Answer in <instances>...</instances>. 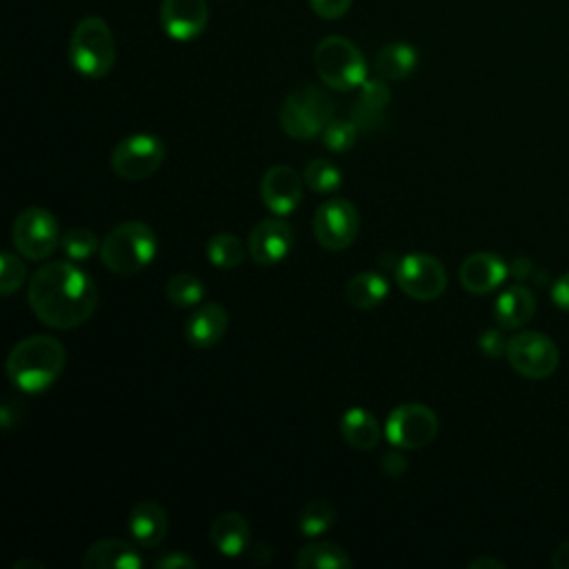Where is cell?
Instances as JSON below:
<instances>
[{
    "label": "cell",
    "instance_id": "1",
    "mask_svg": "<svg viewBox=\"0 0 569 569\" xmlns=\"http://www.w3.org/2000/svg\"><path fill=\"white\" fill-rule=\"evenodd\" d=\"M31 311L53 329H73L87 322L98 305L93 278L64 260L47 262L29 280Z\"/></svg>",
    "mask_w": 569,
    "mask_h": 569
},
{
    "label": "cell",
    "instance_id": "2",
    "mask_svg": "<svg viewBox=\"0 0 569 569\" xmlns=\"http://www.w3.org/2000/svg\"><path fill=\"white\" fill-rule=\"evenodd\" d=\"M67 362L60 340L38 333L16 342L7 356V376L24 393H40L51 387Z\"/></svg>",
    "mask_w": 569,
    "mask_h": 569
},
{
    "label": "cell",
    "instance_id": "3",
    "mask_svg": "<svg viewBox=\"0 0 569 569\" xmlns=\"http://www.w3.org/2000/svg\"><path fill=\"white\" fill-rule=\"evenodd\" d=\"M158 251V238L144 222L129 220L116 224L100 244L102 264L118 276H133L142 271Z\"/></svg>",
    "mask_w": 569,
    "mask_h": 569
},
{
    "label": "cell",
    "instance_id": "4",
    "mask_svg": "<svg viewBox=\"0 0 569 569\" xmlns=\"http://www.w3.org/2000/svg\"><path fill=\"white\" fill-rule=\"evenodd\" d=\"M69 62L84 78H104L116 62V40L111 27L98 18H82L69 38Z\"/></svg>",
    "mask_w": 569,
    "mask_h": 569
},
{
    "label": "cell",
    "instance_id": "5",
    "mask_svg": "<svg viewBox=\"0 0 569 569\" xmlns=\"http://www.w3.org/2000/svg\"><path fill=\"white\" fill-rule=\"evenodd\" d=\"M318 78L336 91H351L367 80V60L362 51L342 36H325L313 49Z\"/></svg>",
    "mask_w": 569,
    "mask_h": 569
},
{
    "label": "cell",
    "instance_id": "6",
    "mask_svg": "<svg viewBox=\"0 0 569 569\" xmlns=\"http://www.w3.org/2000/svg\"><path fill=\"white\" fill-rule=\"evenodd\" d=\"M333 120V100L313 84L293 89L280 107V127L296 140H311Z\"/></svg>",
    "mask_w": 569,
    "mask_h": 569
},
{
    "label": "cell",
    "instance_id": "7",
    "mask_svg": "<svg viewBox=\"0 0 569 569\" xmlns=\"http://www.w3.org/2000/svg\"><path fill=\"white\" fill-rule=\"evenodd\" d=\"M505 356L511 369L529 380H545L553 376L560 365L556 342L540 331H520L511 336Z\"/></svg>",
    "mask_w": 569,
    "mask_h": 569
},
{
    "label": "cell",
    "instance_id": "8",
    "mask_svg": "<svg viewBox=\"0 0 569 569\" xmlns=\"http://www.w3.org/2000/svg\"><path fill=\"white\" fill-rule=\"evenodd\" d=\"M58 220L42 207H27L11 227V242L20 256L29 260H44L58 247Z\"/></svg>",
    "mask_w": 569,
    "mask_h": 569
},
{
    "label": "cell",
    "instance_id": "9",
    "mask_svg": "<svg viewBox=\"0 0 569 569\" xmlns=\"http://www.w3.org/2000/svg\"><path fill=\"white\" fill-rule=\"evenodd\" d=\"M385 436L398 449H422L438 436V416L420 402L398 405L387 416Z\"/></svg>",
    "mask_w": 569,
    "mask_h": 569
},
{
    "label": "cell",
    "instance_id": "10",
    "mask_svg": "<svg viewBox=\"0 0 569 569\" xmlns=\"http://www.w3.org/2000/svg\"><path fill=\"white\" fill-rule=\"evenodd\" d=\"M164 160V144L151 133L122 138L111 153V169L122 180H144L153 176Z\"/></svg>",
    "mask_w": 569,
    "mask_h": 569
},
{
    "label": "cell",
    "instance_id": "11",
    "mask_svg": "<svg viewBox=\"0 0 569 569\" xmlns=\"http://www.w3.org/2000/svg\"><path fill=\"white\" fill-rule=\"evenodd\" d=\"M396 284L413 300L429 302L447 289V271L442 262L427 253H411L398 260L393 269Z\"/></svg>",
    "mask_w": 569,
    "mask_h": 569
},
{
    "label": "cell",
    "instance_id": "12",
    "mask_svg": "<svg viewBox=\"0 0 569 569\" xmlns=\"http://www.w3.org/2000/svg\"><path fill=\"white\" fill-rule=\"evenodd\" d=\"M313 236L329 251L347 249L358 236V211L345 198L325 200L313 216Z\"/></svg>",
    "mask_w": 569,
    "mask_h": 569
},
{
    "label": "cell",
    "instance_id": "13",
    "mask_svg": "<svg viewBox=\"0 0 569 569\" xmlns=\"http://www.w3.org/2000/svg\"><path fill=\"white\" fill-rule=\"evenodd\" d=\"M247 247L256 264L273 267L293 249V229L282 216L264 218L251 229Z\"/></svg>",
    "mask_w": 569,
    "mask_h": 569
},
{
    "label": "cell",
    "instance_id": "14",
    "mask_svg": "<svg viewBox=\"0 0 569 569\" xmlns=\"http://www.w3.org/2000/svg\"><path fill=\"white\" fill-rule=\"evenodd\" d=\"M302 182L300 173L289 164H273L264 171L260 182V198L264 207L276 216H289L298 209L302 200Z\"/></svg>",
    "mask_w": 569,
    "mask_h": 569
},
{
    "label": "cell",
    "instance_id": "15",
    "mask_svg": "<svg viewBox=\"0 0 569 569\" xmlns=\"http://www.w3.org/2000/svg\"><path fill=\"white\" fill-rule=\"evenodd\" d=\"M207 22V0H162L160 4V27L171 40L189 42L204 31Z\"/></svg>",
    "mask_w": 569,
    "mask_h": 569
},
{
    "label": "cell",
    "instance_id": "16",
    "mask_svg": "<svg viewBox=\"0 0 569 569\" xmlns=\"http://www.w3.org/2000/svg\"><path fill=\"white\" fill-rule=\"evenodd\" d=\"M507 273H509L507 262L491 251H478L467 256L458 269L460 284L476 296H485L498 289L505 282Z\"/></svg>",
    "mask_w": 569,
    "mask_h": 569
},
{
    "label": "cell",
    "instance_id": "17",
    "mask_svg": "<svg viewBox=\"0 0 569 569\" xmlns=\"http://www.w3.org/2000/svg\"><path fill=\"white\" fill-rule=\"evenodd\" d=\"M167 511L156 500H140L133 505L127 518V529L138 547H156L167 536Z\"/></svg>",
    "mask_w": 569,
    "mask_h": 569
},
{
    "label": "cell",
    "instance_id": "18",
    "mask_svg": "<svg viewBox=\"0 0 569 569\" xmlns=\"http://www.w3.org/2000/svg\"><path fill=\"white\" fill-rule=\"evenodd\" d=\"M142 565L144 558L138 547L120 538H102L82 556L84 569H140Z\"/></svg>",
    "mask_w": 569,
    "mask_h": 569
},
{
    "label": "cell",
    "instance_id": "19",
    "mask_svg": "<svg viewBox=\"0 0 569 569\" xmlns=\"http://www.w3.org/2000/svg\"><path fill=\"white\" fill-rule=\"evenodd\" d=\"M229 327V316L218 302L198 305L196 311L184 322V338L191 347L207 349L220 342Z\"/></svg>",
    "mask_w": 569,
    "mask_h": 569
},
{
    "label": "cell",
    "instance_id": "20",
    "mask_svg": "<svg viewBox=\"0 0 569 569\" xmlns=\"http://www.w3.org/2000/svg\"><path fill=\"white\" fill-rule=\"evenodd\" d=\"M209 538L213 542V547L227 556V558H238L251 540V527L247 522V518L238 511H224L220 516L213 518L211 522V531Z\"/></svg>",
    "mask_w": 569,
    "mask_h": 569
},
{
    "label": "cell",
    "instance_id": "21",
    "mask_svg": "<svg viewBox=\"0 0 569 569\" xmlns=\"http://www.w3.org/2000/svg\"><path fill=\"white\" fill-rule=\"evenodd\" d=\"M533 313H536V298L531 289L525 284L507 287L493 305V318L502 329H520L533 318Z\"/></svg>",
    "mask_w": 569,
    "mask_h": 569
},
{
    "label": "cell",
    "instance_id": "22",
    "mask_svg": "<svg viewBox=\"0 0 569 569\" xmlns=\"http://www.w3.org/2000/svg\"><path fill=\"white\" fill-rule=\"evenodd\" d=\"M340 433L353 449L371 451L382 438L378 420L362 407H351L340 418Z\"/></svg>",
    "mask_w": 569,
    "mask_h": 569
},
{
    "label": "cell",
    "instance_id": "23",
    "mask_svg": "<svg viewBox=\"0 0 569 569\" xmlns=\"http://www.w3.org/2000/svg\"><path fill=\"white\" fill-rule=\"evenodd\" d=\"M418 64V51L407 42H391L378 49L373 69L382 80H405Z\"/></svg>",
    "mask_w": 569,
    "mask_h": 569
},
{
    "label": "cell",
    "instance_id": "24",
    "mask_svg": "<svg viewBox=\"0 0 569 569\" xmlns=\"http://www.w3.org/2000/svg\"><path fill=\"white\" fill-rule=\"evenodd\" d=\"M387 293H389V282L385 276L376 271H362L353 276L345 289L347 302L356 309H373L387 298Z\"/></svg>",
    "mask_w": 569,
    "mask_h": 569
},
{
    "label": "cell",
    "instance_id": "25",
    "mask_svg": "<svg viewBox=\"0 0 569 569\" xmlns=\"http://www.w3.org/2000/svg\"><path fill=\"white\" fill-rule=\"evenodd\" d=\"M349 553L333 542H311L296 553L298 569H351Z\"/></svg>",
    "mask_w": 569,
    "mask_h": 569
},
{
    "label": "cell",
    "instance_id": "26",
    "mask_svg": "<svg viewBox=\"0 0 569 569\" xmlns=\"http://www.w3.org/2000/svg\"><path fill=\"white\" fill-rule=\"evenodd\" d=\"M247 249L249 247H244L238 236L220 231V233L209 238V242H207V258H209V262L213 267L227 271V269H236V267H240L244 262Z\"/></svg>",
    "mask_w": 569,
    "mask_h": 569
},
{
    "label": "cell",
    "instance_id": "27",
    "mask_svg": "<svg viewBox=\"0 0 569 569\" xmlns=\"http://www.w3.org/2000/svg\"><path fill=\"white\" fill-rule=\"evenodd\" d=\"M336 518H338L336 507L325 498H316V500H309L298 513V529L305 538H318L333 527Z\"/></svg>",
    "mask_w": 569,
    "mask_h": 569
},
{
    "label": "cell",
    "instance_id": "28",
    "mask_svg": "<svg viewBox=\"0 0 569 569\" xmlns=\"http://www.w3.org/2000/svg\"><path fill=\"white\" fill-rule=\"evenodd\" d=\"M164 293L173 307H198L204 298V284L193 273H176L167 280Z\"/></svg>",
    "mask_w": 569,
    "mask_h": 569
},
{
    "label": "cell",
    "instance_id": "29",
    "mask_svg": "<svg viewBox=\"0 0 569 569\" xmlns=\"http://www.w3.org/2000/svg\"><path fill=\"white\" fill-rule=\"evenodd\" d=\"M302 178H305V184L316 191V193H333L340 189L342 184V173L340 169L329 162V160H322V158H313L311 162H307L305 171H302Z\"/></svg>",
    "mask_w": 569,
    "mask_h": 569
},
{
    "label": "cell",
    "instance_id": "30",
    "mask_svg": "<svg viewBox=\"0 0 569 569\" xmlns=\"http://www.w3.org/2000/svg\"><path fill=\"white\" fill-rule=\"evenodd\" d=\"M62 244V251L71 258V260H87L91 258L96 251H100L98 247V238L91 229H82V227H76L71 231H67L60 240Z\"/></svg>",
    "mask_w": 569,
    "mask_h": 569
},
{
    "label": "cell",
    "instance_id": "31",
    "mask_svg": "<svg viewBox=\"0 0 569 569\" xmlns=\"http://www.w3.org/2000/svg\"><path fill=\"white\" fill-rule=\"evenodd\" d=\"M356 124L351 120H331L325 129H322V142L327 149L331 151H347L353 147L356 142Z\"/></svg>",
    "mask_w": 569,
    "mask_h": 569
},
{
    "label": "cell",
    "instance_id": "32",
    "mask_svg": "<svg viewBox=\"0 0 569 569\" xmlns=\"http://www.w3.org/2000/svg\"><path fill=\"white\" fill-rule=\"evenodd\" d=\"M24 276H27L24 262L16 253L4 251L0 256V293L11 296L13 291H18L20 284L24 282Z\"/></svg>",
    "mask_w": 569,
    "mask_h": 569
},
{
    "label": "cell",
    "instance_id": "33",
    "mask_svg": "<svg viewBox=\"0 0 569 569\" xmlns=\"http://www.w3.org/2000/svg\"><path fill=\"white\" fill-rule=\"evenodd\" d=\"M389 100H391V91L387 87V80H382V78H376V80L367 78L360 84V91H358V98H356V102H360L365 107H371V109H380V111H385Z\"/></svg>",
    "mask_w": 569,
    "mask_h": 569
},
{
    "label": "cell",
    "instance_id": "34",
    "mask_svg": "<svg viewBox=\"0 0 569 569\" xmlns=\"http://www.w3.org/2000/svg\"><path fill=\"white\" fill-rule=\"evenodd\" d=\"M358 131H365V133H373V131H380L387 127V118H385V111L380 109H371V107H365L360 102H353L351 107V118H349Z\"/></svg>",
    "mask_w": 569,
    "mask_h": 569
},
{
    "label": "cell",
    "instance_id": "35",
    "mask_svg": "<svg viewBox=\"0 0 569 569\" xmlns=\"http://www.w3.org/2000/svg\"><path fill=\"white\" fill-rule=\"evenodd\" d=\"M309 7L322 20H336L349 11L351 0H309Z\"/></svg>",
    "mask_w": 569,
    "mask_h": 569
},
{
    "label": "cell",
    "instance_id": "36",
    "mask_svg": "<svg viewBox=\"0 0 569 569\" xmlns=\"http://www.w3.org/2000/svg\"><path fill=\"white\" fill-rule=\"evenodd\" d=\"M156 569H196L198 567V560L187 556V553H178V551H169L164 556H160L156 562H153Z\"/></svg>",
    "mask_w": 569,
    "mask_h": 569
},
{
    "label": "cell",
    "instance_id": "37",
    "mask_svg": "<svg viewBox=\"0 0 569 569\" xmlns=\"http://www.w3.org/2000/svg\"><path fill=\"white\" fill-rule=\"evenodd\" d=\"M380 469L389 478H400L407 471V458L400 451H387L380 458Z\"/></svg>",
    "mask_w": 569,
    "mask_h": 569
},
{
    "label": "cell",
    "instance_id": "38",
    "mask_svg": "<svg viewBox=\"0 0 569 569\" xmlns=\"http://www.w3.org/2000/svg\"><path fill=\"white\" fill-rule=\"evenodd\" d=\"M478 345H480V349H482L489 358H496V356H500V351L507 349V342L502 340V336H500L498 331H485V333L480 336Z\"/></svg>",
    "mask_w": 569,
    "mask_h": 569
},
{
    "label": "cell",
    "instance_id": "39",
    "mask_svg": "<svg viewBox=\"0 0 569 569\" xmlns=\"http://www.w3.org/2000/svg\"><path fill=\"white\" fill-rule=\"evenodd\" d=\"M551 300L556 307L569 311V273L560 276L551 287Z\"/></svg>",
    "mask_w": 569,
    "mask_h": 569
},
{
    "label": "cell",
    "instance_id": "40",
    "mask_svg": "<svg viewBox=\"0 0 569 569\" xmlns=\"http://www.w3.org/2000/svg\"><path fill=\"white\" fill-rule=\"evenodd\" d=\"M18 407V402H13V400H7L4 405H2V409H0V420H2V429L7 431V429H11L13 427V422L20 418V409L18 411H13Z\"/></svg>",
    "mask_w": 569,
    "mask_h": 569
},
{
    "label": "cell",
    "instance_id": "41",
    "mask_svg": "<svg viewBox=\"0 0 569 569\" xmlns=\"http://www.w3.org/2000/svg\"><path fill=\"white\" fill-rule=\"evenodd\" d=\"M551 565H553V569H569V540L553 549Z\"/></svg>",
    "mask_w": 569,
    "mask_h": 569
},
{
    "label": "cell",
    "instance_id": "42",
    "mask_svg": "<svg viewBox=\"0 0 569 569\" xmlns=\"http://www.w3.org/2000/svg\"><path fill=\"white\" fill-rule=\"evenodd\" d=\"M502 567L505 565L498 558H491V556H480V558L469 562V569H502Z\"/></svg>",
    "mask_w": 569,
    "mask_h": 569
},
{
    "label": "cell",
    "instance_id": "43",
    "mask_svg": "<svg viewBox=\"0 0 569 569\" xmlns=\"http://www.w3.org/2000/svg\"><path fill=\"white\" fill-rule=\"evenodd\" d=\"M13 569H44L42 562H36V560H18L13 565Z\"/></svg>",
    "mask_w": 569,
    "mask_h": 569
}]
</instances>
